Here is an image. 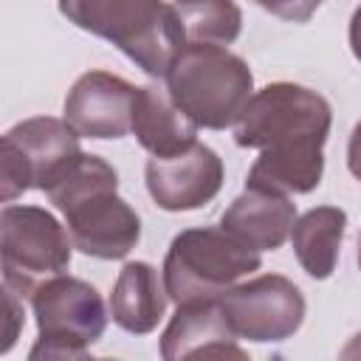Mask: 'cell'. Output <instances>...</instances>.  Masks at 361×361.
<instances>
[{"mask_svg": "<svg viewBox=\"0 0 361 361\" xmlns=\"http://www.w3.org/2000/svg\"><path fill=\"white\" fill-rule=\"evenodd\" d=\"M330 102L296 82H271L251 96L234 124L237 147L259 149L248 169V186L307 195L324 175L330 135Z\"/></svg>", "mask_w": 361, "mask_h": 361, "instance_id": "cell-1", "label": "cell"}, {"mask_svg": "<svg viewBox=\"0 0 361 361\" xmlns=\"http://www.w3.org/2000/svg\"><path fill=\"white\" fill-rule=\"evenodd\" d=\"M76 28L107 39L147 76H164L186 45L175 6L166 0H56Z\"/></svg>", "mask_w": 361, "mask_h": 361, "instance_id": "cell-2", "label": "cell"}, {"mask_svg": "<svg viewBox=\"0 0 361 361\" xmlns=\"http://www.w3.org/2000/svg\"><path fill=\"white\" fill-rule=\"evenodd\" d=\"M172 102L203 130H226L237 124L254 96V73L248 62L226 45L189 42L164 73Z\"/></svg>", "mask_w": 361, "mask_h": 361, "instance_id": "cell-3", "label": "cell"}, {"mask_svg": "<svg viewBox=\"0 0 361 361\" xmlns=\"http://www.w3.org/2000/svg\"><path fill=\"white\" fill-rule=\"evenodd\" d=\"M259 265V251L237 243L220 226L186 228L169 243L161 276L166 296L175 305H183L195 299H220Z\"/></svg>", "mask_w": 361, "mask_h": 361, "instance_id": "cell-4", "label": "cell"}, {"mask_svg": "<svg viewBox=\"0 0 361 361\" xmlns=\"http://www.w3.org/2000/svg\"><path fill=\"white\" fill-rule=\"evenodd\" d=\"M31 310L37 319V341L28 350L31 361L87 358L110 319L96 285L68 274L39 282L31 293Z\"/></svg>", "mask_w": 361, "mask_h": 361, "instance_id": "cell-5", "label": "cell"}, {"mask_svg": "<svg viewBox=\"0 0 361 361\" xmlns=\"http://www.w3.org/2000/svg\"><path fill=\"white\" fill-rule=\"evenodd\" d=\"M73 240L68 226H62L42 206L6 203L0 212V257H3V285L31 299L34 288L71 265Z\"/></svg>", "mask_w": 361, "mask_h": 361, "instance_id": "cell-6", "label": "cell"}, {"mask_svg": "<svg viewBox=\"0 0 361 361\" xmlns=\"http://www.w3.org/2000/svg\"><path fill=\"white\" fill-rule=\"evenodd\" d=\"M79 133L54 116L23 118L0 138V197L11 203L28 189H45V183L82 152Z\"/></svg>", "mask_w": 361, "mask_h": 361, "instance_id": "cell-7", "label": "cell"}, {"mask_svg": "<svg viewBox=\"0 0 361 361\" xmlns=\"http://www.w3.org/2000/svg\"><path fill=\"white\" fill-rule=\"evenodd\" d=\"M220 307L237 338L257 344L290 338L302 327L307 310L299 285L282 274H262L231 285L220 296Z\"/></svg>", "mask_w": 361, "mask_h": 361, "instance_id": "cell-8", "label": "cell"}, {"mask_svg": "<svg viewBox=\"0 0 361 361\" xmlns=\"http://www.w3.org/2000/svg\"><path fill=\"white\" fill-rule=\"evenodd\" d=\"M223 175V158L197 141L175 155H152L144 166L147 192L164 212H192L206 206L217 197Z\"/></svg>", "mask_w": 361, "mask_h": 361, "instance_id": "cell-9", "label": "cell"}, {"mask_svg": "<svg viewBox=\"0 0 361 361\" xmlns=\"http://www.w3.org/2000/svg\"><path fill=\"white\" fill-rule=\"evenodd\" d=\"M135 85L107 71L82 73L65 96V121L82 138H124L133 133Z\"/></svg>", "mask_w": 361, "mask_h": 361, "instance_id": "cell-10", "label": "cell"}, {"mask_svg": "<svg viewBox=\"0 0 361 361\" xmlns=\"http://www.w3.org/2000/svg\"><path fill=\"white\" fill-rule=\"evenodd\" d=\"M73 248L96 259H124L141 240V217L116 192L90 195L62 212Z\"/></svg>", "mask_w": 361, "mask_h": 361, "instance_id": "cell-11", "label": "cell"}, {"mask_svg": "<svg viewBox=\"0 0 361 361\" xmlns=\"http://www.w3.org/2000/svg\"><path fill=\"white\" fill-rule=\"evenodd\" d=\"M161 355L166 361L180 358H245L237 344L220 299H195L178 305L166 330L161 333Z\"/></svg>", "mask_w": 361, "mask_h": 361, "instance_id": "cell-12", "label": "cell"}, {"mask_svg": "<svg viewBox=\"0 0 361 361\" xmlns=\"http://www.w3.org/2000/svg\"><path fill=\"white\" fill-rule=\"evenodd\" d=\"M296 223V203L285 192L248 186L220 214V228L254 251H276Z\"/></svg>", "mask_w": 361, "mask_h": 361, "instance_id": "cell-13", "label": "cell"}, {"mask_svg": "<svg viewBox=\"0 0 361 361\" xmlns=\"http://www.w3.org/2000/svg\"><path fill=\"white\" fill-rule=\"evenodd\" d=\"M197 124L172 102L166 87L144 85L135 90L133 135L149 155H175L197 141Z\"/></svg>", "mask_w": 361, "mask_h": 361, "instance_id": "cell-14", "label": "cell"}, {"mask_svg": "<svg viewBox=\"0 0 361 361\" xmlns=\"http://www.w3.org/2000/svg\"><path fill=\"white\" fill-rule=\"evenodd\" d=\"M164 276L149 262H124L110 290V319L133 336H147L158 327L166 310Z\"/></svg>", "mask_w": 361, "mask_h": 361, "instance_id": "cell-15", "label": "cell"}, {"mask_svg": "<svg viewBox=\"0 0 361 361\" xmlns=\"http://www.w3.org/2000/svg\"><path fill=\"white\" fill-rule=\"evenodd\" d=\"M347 231V212L338 206H313L296 217L290 228V245L302 271L313 279L333 276L338 265L341 240Z\"/></svg>", "mask_w": 361, "mask_h": 361, "instance_id": "cell-16", "label": "cell"}, {"mask_svg": "<svg viewBox=\"0 0 361 361\" xmlns=\"http://www.w3.org/2000/svg\"><path fill=\"white\" fill-rule=\"evenodd\" d=\"M183 42L231 45L243 31V11L234 0H172Z\"/></svg>", "mask_w": 361, "mask_h": 361, "instance_id": "cell-17", "label": "cell"}, {"mask_svg": "<svg viewBox=\"0 0 361 361\" xmlns=\"http://www.w3.org/2000/svg\"><path fill=\"white\" fill-rule=\"evenodd\" d=\"M42 192L59 212H65L90 195L118 192V175L104 158L90 155V152H79L45 183Z\"/></svg>", "mask_w": 361, "mask_h": 361, "instance_id": "cell-18", "label": "cell"}, {"mask_svg": "<svg viewBox=\"0 0 361 361\" xmlns=\"http://www.w3.org/2000/svg\"><path fill=\"white\" fill-rule=\"evenodd\" d=\"M251 3H257V6L265 8V11H271V14L279 17V20H288V23H307L324 0H251Z\"/></svg>", "mask_w": 361, "mask_h": 361, "instance_id": "cell-19", "label": "cell"}, {"mask_svg": "<svg viewBox=\"0 0 361 361\" xmlns=\"http://www.w3.org/2000/svg\"><path fill=\"white\" fill-rule=\"evenodd\" d=\"M3 305H6V330H3V344H0V353L6 355L11 347H14V341H17V336H20V327H23V296L20 293H14L11 288H6L3 285Z\"/></svg>", "mask_w": 361, "mask_h": 361, "instance_id": "cell-20", "label": "cell"}, {"mask_svg": "<svg viewBox=\"0 0 361 361\" xmlns=\"http://www.w3.org/2000/svg\"><path fill=\"white\" fill-rule=\"evenodd\" d=\"M347 169L355 180H361V121L353 127L347 141Z\"/></svg>", "mask_w": 361, "mask_h": 361, "instance_id": "cell-21", "label": "cell"}, {"mask_svg": "<svg viewBox=\"0 0 361 361\" xmlns=\"http://www.w3.org/2000/svg\"><path fill=\"white\" fill-rule=\"evenodd\" d=\"M347 37H350V51H353V56L361 62V3H358V8H355L353 17H350V31H347Z\"/></svg>", "mask_w": 361, "mask_h": 361, "instance_id": "cell-22", "label": "cell"}, {"mask_svg": "<svg viewBox=\"0 0 361 361\" xmlns=\"http://www.w3.org/2000/svg\"><path fill=\"white\" fill-rule=\"evenodd\" d=\"M341 358H361V333H355L353 338H350V344L338 353Z\"/></svg>", "mask_w": 361, "mask_h": 361, "instance_id": "cell-23", "label": "cell"}, {"mask_svg": "<svg viewBox=\"0 0 361 361\" xmlns=\"http://www.w3.org/2000/svg\"><path fill=\"white\" fill-rule=\"evenodd\" d=\"M358 268H361V234H358Z\"/></svg>", "mask_w": 361, "mask_h": 361, "instance_id": "cell-24", "label": "cell"}]
</instances>
